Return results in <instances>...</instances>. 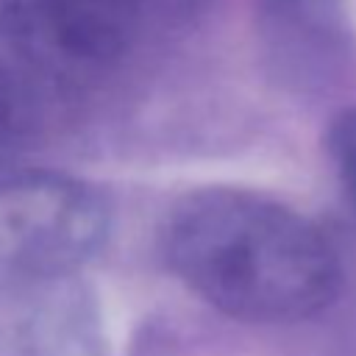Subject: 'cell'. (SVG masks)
<instances>
[{"label": "cell", "mask_w": 356, "mask_h": 356, "mask_svg": "<svg viewBox=\"0 0 356 356\" xmlns=\"http://www.w3.org/2000/svg\"><path fill=\"white\" fill-rule=\"evenodd\" d=\"M161 248L197 298L250 323L312 317L339 289V261L320 228L242 189L184 197L167 217Z\"/></svg>", "instance_id": "6da1fadb"}, {"label": "cell", "mask_w": 356, "mask_h": 356, "mask_svg": "<svg viewBox=\"0 0 356 356\" xmlns=\"http://www.w3.org/2000/svg\"><path fill=\"white\" fill-rule=\"evenodd\" d=\"M106 200L50 172H0V292L70 278L103 245Z\"/></svg>", "instance_id": "7a4b0ae2"}, {"label": "cell", "mask_w": 356, "mask_h": 356, "mask_svg": "<svg viewBox=\"0 0 356 356\" xmlns=\"http://www.w3.org/2000/svg\"><path fill=\"white\" fill-rule=\"evenodd\" d=\"M153 0H0V50L31 78H89L139 39Z\"/></svg>", "instance_id": "3957f363"}, {"label": "cell", "mask_w": 356, "mask_h": 356, "mask_svg": "<svg viewBox=\"0 0 356 356\" xmlns=\"http://www.w3.org/2000/svg\"><path fill=\"white\" fill-rule=\"evenodd\" d=\"M261 33L286 78L325 83L350 53L342 0H259Z\"/></svg>", "instance_id": "277c9868"}, {"label": "cell", "mask_w": 356, "mask_h": 356, "mask_svg": "<svg viewBox=\"0 0 356 356\" xmlns=\"http://www.w3.org/2000/svg\"><path fill=\"white\" fill-rule=\"evenodd\" d=\"M33 122L31 75L0 50V167L19 150Z\"/></svg>", "instance_id": "5b68a950"}, {"label": "cell", "mask_w": 356, "mask_h": 356, "mask_svg": "<svg viewBox=\"0 0 356 356\" xmlns=\"http://www.w3.org/2000/svg\"><path fill=\"white\" fill-rule=\"evenodd\" d=\"M331 150L345 184V192L350 195L356 206V111H345L331 131Z\"/></svg>", "instance_id": "8992f818"}]
</instances>
